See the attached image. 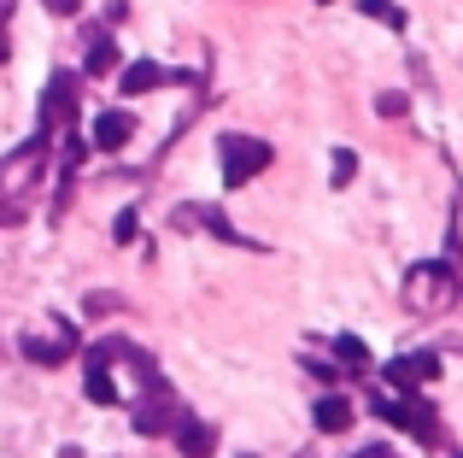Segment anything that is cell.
I'll use <instances>...</instances> for the list:
<instances>
[{
  "mask_svg": "<svg viewBox=\"0 0 463 458\" xmlns=\"http://www.w3.org/2000/svg\"><path fill=\"white\" fill-rule=\"evenodd\" d=\"M42 171H47V141L42 136H30L24 148H12L6 159H0V229L30 218V200H35Z\"/></svg>",
  "mask_w": 463,
  "mask_h": 458,
  "instance_id": "6da1fadb",
  "label": "cell"
},
{
  "mask_svg": "<svg viewBox=\"0 0 463 458\" xmlns=\"http://www.w3.org/2000/svg\"><path fill=\"white\" fill-rule=\"evenodd\" d=\"M463 294V271L452 259H422L405 271V306L417 311V318H434V311H446L452 300Z\"/></svg>",
  "mask_w": 463,
  "mask_h": 458,
  "instance_id": "7a4b0ae2",
  "label": "cell"
},
{
  "mask_svg": "<svg viewBox=\"0 0 463 458\" xmlns=\"http://www.w3.org/2000/svg\"><path fill=\"white\" fill-rule=\"evenodd\" d=\"M176 417H182V400H176V388H170L165 377H153L147 388H136V406H129V424H136V435H170L176 429Z\"/></svg>",
  "mask_w": 463,
  "mask_h": 458,
  "instance_id": "3957f363",
  "label": "cell"
},
{
  "mask_svg": "<svg viewBox=\"0 0 463 458\" xmlns=\"http://www.w3.org/2000/svg\"><path fill=\"white\" fill-rule=\"evenodd\" d=\"M270 141L259 136H223L217 141V165H223V188H247L259 171H270Z\"/></svg>",
  "mask_w": 463,
  "mask_h": 458,
  "instance_id": "277c9868",
  "label": "cell"
},
{
  "mask_svg": "<svg viewBox=\"0 0 463 458\" xmlns=\"http://www.w3.org/2000/svg\"><path fill=\"white\" fill-rule=\"evenodd\" d=\"M375 417H387L393 429H405L411 441H422V447H440V417L429 412V406L417 400V394H399V400H375Z\"/></svg>",
  "mask_w": 463,
  "mask_h": 458,
  "instance_id": "5b68a950",
  "label": "cell"
},
{
  "mask_svg": "<svg viewBox=\"0 0 463 458\" xmlns=\"http://www.w3.org/2000/svg\"><path fill=\"white\" fill-rule=\"evenodd\" d=\"M71 118H77V77L71 71H53V82H47L42 94V112H35V136H53V129H65Z\"/></svg>",
  "mask_w": 463,
  "mask_h": 458,
  "instance_id": "8992f818",
  "label": "cell"
},
{
  "mask_svg": "<svg viewBox=\"0 0 463 458\" xmlns=\"http://www.w3.org/2000/svg\"><path fill=\"white\" fill-rule=\"evenodd\" d=\"M387 388H399V394H417V388H429L434 377H440V353L434 347H417V353H399V358H387Z\"/></svg>",
  "mask_w": 463,
  "mask_h": 458,
  "instance_id": "52a82bcc",
  "label": "cell"
},
{
  "mask_svg": "<svg viewBox=\"0 0 463 458\" xmlns=\"http://www.w3.org/2000/svg\"><path fill=\"white\" fill-rule=\"evenodd\" d=\"M77 353V329H71V323H59V335H24V358H30V365H65V358Z\"/></svg>",
  "mask_w": 463,
  "mask_h": 458,
  "instance_id": "ba28073f",
  "label": "cell"
},
{
  "mask_svg": "<svg viewBox=\"0 0 463 458\" xmlns=\"http://www.w3.org/2000/svg\"><path fill=\"white\" fill-rule=\"evenodd\" d=\"M170 441L182 447V458H212V453H217V429L205 424V417H194V412H182V417H176Z\"/></svg>",
  "mask_w": 463,
  "mask_h": 458,
  "instance_id": "9c48e42d",
  "label": "cell"
},
{
  "mask_svg": "<svg viewBox=\"0 0 463 458\" xmlns=\"http://www.w3.org/2000/svg\"><path fill=\"white\" fill-rule=\"evenodd\" d=\"M311 424H317V435H346V429L358 424V412H352V400H346V394H335V388H328L323 400L311 406Z\"/></svg>",
  "mask_w": 463,
  "mask_h": 458,
  "instance_id": "30bf717a",
  "label": "cell"
},
{
  "mask_svg": "<svg viewBox=\"0 0 463 458\" xmlns=\"http://www.w3.org/2000/svg\"><path fill=\"white\" fill-rule=\"evenodd\" d=\"M129 136H136V118H129V112H118V106H112V112H100V118H94V136H89V141H94L100 153H118Z\"/></svg>",
  "mask_w": 463,
  "mask_h": 458,
  "instance_id": "8fae6325",
  "label": "cell"
},
{
  "mask_svg": "<svg viewBox=\"0 0 463 458\" xmlns=\"http://www.w3.org/2000/svg\"><path fill=\"white\" fill-rule=\"evenodd\" d=\"M158 82H170V71L153 65V59H136V65L118 71V89H124V94H147V89H158Z\"/></svg>",
  "mask_w": 463,
  "mask_h": 458,
  "instance_id": "7c38bea8",
  "label": "cell"
},
{
  "mask_svg": "<svg viewBox=\"0 0 463 458\" xmlns=\"http://www.w3.org/2000/svg\"><path fill=\"white\" fill-rule=\"evenodd\" d=\"M89 400L94 406H118V382H112V365H106L100 347H89Z\"/></svg>",
  "mask_w": 463,
  "mask_h": 458,
  "instance_id": "4fadbf2b",
  "label": "cell"
},
{
  "mask_svg": "<svg viewBox=\"0 0 463 458\" xmlns=\"http://www.w3.org/2000/svg\"><path fill=\"white\" fill-rule=\"evenodd\" d=\"M112 65H118L112 35H106V30H94V35H89V59H82V71H89V77H106Z\"/></svg>",
  "mask_w": 463,
  "mask_h": 458,
  "instance_id": "5bb4252c",
  "label": "cell"
},
{
  "mask_svg": "<svg viewBox=\"0 0 463 458\" xmlns=\"http://www.w3.org/2000/svg\"><path fill=\"white\" fill-rule=\"evenodd\" d=\"M335 358L346 370H370V347H364L358 335H335Z\"/></svg>",
  "mask_w": 463,
  "mask_h": 458,
  "instance_id": "9a60e30c",
  "label": "cell"
},
{
  "mask_svg": "<svg viewBox=\"0 0 463 458\" xmlns=\"http://www.w3.org/2000/svg\"><path fill=\"white\" fill-rule=\"evenodd\" d=\"M358 12L375 18V24H387V30H405V12H399L393 0H358Z\"/></svg>",
  "mask_w": 463,
  "mask_h": 458,
  "instance_id": "2e32d148",
  "label": "cell"
},
{
  "mask_svg": "<svg viewBox=\"0 0 463 458\" xmlns=\"http://www.w3.org/2000/svg\"><path fill=\"white\" fill-rule=\"evenodd\" d=\"M328 177H335V188H346L352 177H358V153H352V148H335V171H328Z\"/></svg>",
  "mask_w": 463,
  "mask_h": 458,
  "instance_id": "e0dca14e",
  "label": "cell"
},
{
  "mask_svg": "<svg viewBox=\"0 0 463 458\" xmlns=\"http://www.w3.org/2000/svg\"><path fill=\"white\" fill-rule=\"evenodd\" d=\"M375 112H382V118H405V112H411V94H399V89L375 94Z\"/></svg>",
  "mask_w": 463,
  "mask_h": 458,
  "instance_id": "ac0fdd59",
  "label": "cell"
},
{
  "mask_svg": "<svg viewBox=\"0 0 463 458\" xmlns=\"http://www.w3.org/2000/svg\"><path fill=\"white\" fill-rule=\"evenodd\" d=\"M136 235H141V218H136V206H129V212H118V224H112V241H124V247H129Z\"/></svg>",
  "mask_w": 463,
  "mask_h": 458,
  "instance_id": "d6986e66",
  "label": "cell"
},
{
  "mask_svg": "<svg viewBox=\"0 0 463 458\" xmlns=\"http://www.w3.org/2000/svg\"><path fill=\"white\" fill-rule=\"evenodd\" d=\"M306 370H311L317 382H328V388H335V382H340V370H335V365H323V358H306Z\"/></svg>",
  "mask_w": 463,
  "mask_h": 458,
  "instance_id": "ffe728a7",
  "label": "cell"
},
{
  "mask_svg": "<svg viewBox=\"0 0 463 458\" xmlns=\"http://www.w3.org/2000/svg\"><path fill=\"white\" fill-rule=\"evenodd\" d=\"M82 306H89L94 318H106V311H118V294H89V300H82Z\"/></svg>",
  "mask_w": 463,
  "mask_h": 458,
  "instance_id": "44dd1931",
  "label": "cell"
},
{
  "mask_svg": "<svg viewBox=\"0 0 463 458\" xmlns=\"http://www.w3.org/2000/svg\"><path fill=\"white\" fill-rule=\"evenodd\" d=\"M47 12H59V18H71V12H82V0H42Z\"/></svg>",
  "mask_w": 463,
  "mask_h": 458,
  "instance_id": "7402d4cb",
  "label": "cell"
},
{
  "mask_svg": "<svg viewBox=\"0 0 463 458\" xmlns=\"http://www.w3.org/2000/svg\"><path fill=\"white\" fill-rule=\"evenodd\" d=\"M352 458H393V447H382V441H375V447H364V453H352Z\"/></svg>",
  "mask_w": 463,
  "mask_h": 458,
  "instance_id": "603a6c76",
  "label": "cell"
},
{
  "mask_svg": "<svg viewBox=\"0 0 463 458\" xmlns=\"http://www.w3.org/2000/svg\"><path fill=\"white\" fill-rule=\"evenodd\" d=\"M12 53V42H6V24H0V59H6Z\"/></svg>",
  "mask_w": 463,
  "mask_h": 458,
  "instance_id": "cb8c5ba5",
  "label": "cell"
}]
</instances>
